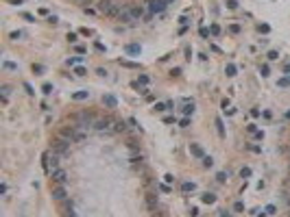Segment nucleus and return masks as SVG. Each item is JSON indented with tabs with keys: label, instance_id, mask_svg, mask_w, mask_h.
<instances>
[{
	"label": "nucleus",
	"instance_id": "nucleus-1",
	"mask_svg": "<svg viewBox=\"0 0 290 217\" xmlns=\"http://www.w3.org/2000/svg\"><path fill=\"white\" fill-rule=\"evenodd\" d=\"M98 11L105 13V15H109V17H118V13L122 11V7L116 4V2H111V0H100L98 2Z\"/></svg>",
	"mask_w": 290,
	"mask_h": 217
},
{
	"label": "nucleus",
	"instance_id": "nucleus-2",
	"mask_svg": "<svg viewBox=\"0 0 290 217\" xmlns=\"http://www.w3.org/2000/svg\"><path fill=\"white\" fill-rule=\"evenodd\" d=\"M52 180L57 182V185H66V180H68V174L63 172V170H52Z\"/></svg>",
	"mask_w": 290,
	"mask_h": 217
},
{
	"label": "nucleus",
	"instance_id": "nucleus-3",
	"mask_svg": "<svg viewBox=\"0 0 290 217\" xmlns=\"http://www.w3.org/2000/svg\"><path fill=\"white\" fill-rule=\"evenodd\" d=\"M68 143H70V141H68L66 137H63V139H55V141H52V145H55V150H57V152H66V150H68Z\"/></svg>",
	"mask_w": 290,
	"mask_h": 217
},
{
	"label": "nucleus",
	"instance_id": "nucleus-4",
	"mask_svg": "<svg viewBox=\"0 0 290 217\" xmlns=\"http://www.w3.org/2000/svg\"><path fill=\"white\" fill-rule=\"evenodd\" d=\"M66 195H68V193H66V187H63V185H57V187L52 189V198H55V200H66Z\"/></svg>",
	"mask_w": 290,
	"mask_h": 217
},
{
	"label": "nucleus",
	"instance_id": "nucleus-5",
	"mask_svg": "<svg viewBox=\"0 0 290 217\" xmlns=\"http://www.w3.org/2000/svg\"><path fill=\"white\" fill-rule=\"evenodd\" d=\"M148 4H150V11H164L166 9L164 0H148Z\"/></svg>",
	"mask_w": 290,
	"mask_h": 217
},
{
	"label": "nucleus",
	"instance_id": "nucleus-6",
	"mask_svg": "<svg viewBox=\"0 0 290 217\" xmlns=\"http://www.w3.org/2000/svg\"><path fill=\"white\" fill-rule=\"evenodd\" d=\"M116 20H120V22H133V17H131V11L129 9H122L120 13H118V17Z\"/></svg>",
	"mask_w": 290,
	"mask_h": 217
},
{
	"label": "nucleus",
	"instance_id": "nucleus-7",
	"mask_svg": "<svg viewBox=\"0 0 290 217\" xmlns=\"http://www.w3.org/2000/svg\"><path fill=\"white\" fill-rule=\"evenodd\" d=\"M146 204H148L150 211H157V198L153 193H146Z\"/></svg>",
	"mask_w": 290,
	"mask_h": 217
},
{
	"label": "nucleus",
	"instance_id": "nucleus-8",
	"mask_svg": "<svg viewBox=\"0 0 290 217\" xmlns=\"http://www.w3.org/2000/svg\"><path fill=\"white\" fill-rule=\"evenodd\" d=\"M129 11H131V17H133V20H140V17L144 15V9H142V7H131Z\"/></svg>",
	"mask_w": 290,
	"mask_h": 217
},
{
	"label": "nucleus",
	"instance_id": "nucleus-9",
	"mask_svg": "<svg viewBox=\"0 0 290 217\" xmlns=\"http://www.w3.org/2000/svg\"><path fill=\"white\" fill-rule=\"evenodd\" d=\"M203 202H205V204H214V202H216V195H214V193H205V195H203Z\"/></svg>",
	"mask_w": 290,
	"mask_h": 217
},
{
	"label": "nucleus",
	"instance_id": "nucleus-10",
	"mask_svg": "<svg viewBox=\"0 0 290 217\" xmlns=\"http://www.w3.org/2000/svg\"><path fill=\"white\" fill-rule=\"evenodd\" d=\"M107 126H109V120H98V122H96V128L98 130H105Z\"/></svg>",
	"mask_w": 290,
	"mask_h": 217
},
{
	"label": "nucleus",
	"instance_id": "nucleus-11",
	"mask_svg": "<svg viewBox=\"0 0 290 217\" xmlns=\"http://www.w3.org/2000/svg\"><path fill=\"white\" fill-rule=\"evenodd\" d=\"M225 72H227V76H236V72H238V70H236V65H234V63H229Z\"/></svg>",
	"mask_w": 290,
	"mask_h": 217
},
{
	"label": "nucleus",
	"instance_id": "nucleus-12",
	"mask_svg": "<svg viewBox=\"0 0 290 217\" xmlns=\"http://www.w3.org/2000/svg\"><path fill=\"white\" fill-rule=\"evenodd\" d=\"M181 189H183V191H194V189H196V185H194V182H183V185H181Z\"/></svg>",
	"mask_w": 290,
	"mask_h": 217
},
{
	"label": "nucleus",
	"instance_id": "nucleus-13",
	"mask_svg": "<svg viewBox=\"0 0 290 217\" xmlns=\"http://www.w3.org/2000/svg\"><path fill=\"white\" fill-rule=\"evenodd\" d=\"M72 98H74V100H85V98H87V91H76Z\"/></svg>",
	"mask_w": 290,
	"mask_h": 217
},
{
	"label": "nucleus",
	"instance_id": "nucleus-14",
	"mask_svg": "<svg viewBox=\"0 0 290 217\" xmlns=\"http://www.w3.org/2000/svg\"><path fill=\"white\" fill-rule=\"evenodd\" d=\"M190 150H192V154H196V156H201V159H203V150H201L198 145H190Z\"/></svg>",
	"mask_w": 290,
	"mask_h": 217
},
{
	"label": "nucleus",
	"instance_id": "nucleus-15",
	"mask_svg": "<svg viewBox=\"0 0 290 217\" xmlns=\"http://www.w3.org/2000/svg\"><path fill=\"white\" fill-rule=\"evenodd\" d=\"M103 102H105V104H109V106H116V98H111V96L103 98Z\"/></svg>",
	"mask_w": 290,
	"mask_h": 217
},
{
	"label": "nucleus",
	"instance_id": "nucleus-16",
	"mask_svg": "<svg viewBox=\"0 0 290 217\" xmlns=\"http://www.w3.org/2000/svg\"><path fill=\"white\" fill-rule=\"evenodd\" d=\"M2 65H4L7 70H18V65H15V63H11V61H4Z\"/></svg>",
	"mask_w": 290,
	"mask_h": 217
},
{
	"label": "nucleus",
	"instance_id": "nucleus-17",
	"mask_svg": "<svg viewBox=\"0 0 290 217\" xmlns=\"http://www.w3.org/2000/svg\"><path fill=\"white\" fill-rule=\"evenodd\" d=\"M212 163H214L212 156H203V165H205V167H212Z\"/></svg>",
	"mask_w": 290,
	"mask_h": 217
},
{
	"label": "nucleus",
	"instance_id": "nucleus-18",
	"mask_svg": "<svg viewBox=\"0 0 290 217\" xmlns=\"http://www.w3.org/2000/svg\"><path fill=\"white\" fill-rule=\"evenodd\" d=\"M192 111H194V104H186V106H183V113H186V115H190Z\"/></svg>",
	"mask_w": 290,
	"mask_h": 217
},
{
	"label": "nucleus",
	"instance_id": "nucleus-19",
	"mask_svg": "<svg viewBox=\"0 0 290 217\" xmlns=\"http://www.w3.org/2000/svg\"><path fill=\"white\" fill-rule=\"evenodd\" d=\"M20 37H24V33H22V31H15V33H11V39H20Z\"/></svg>",
	"mask_w": 290,
	"mask_h": 217
},
{
	"label": "nucleus",
	"instance_id": "nucleus-20",
	"mask_svg": "<svg viewBox=\"0 0 290 217\" xmlns=\"http://www.w3.org/2000/svg\"><path fill=\"white\" fill-rule=\"evenodd\" d=\"M240 176H242V178H244V176H251V170H249V167H242Z\"/></svg>",
	"mask_w": 290,
	"mask_h": 217
},
{
	"label": "nucleus",
	"instance_id": "nucleus-21",
	"mask_svg": "<svg viewBox=\"0 0 290 217\" xmlns=\"http://www.w3.org/2000/svg\"><path fill=\"white\" fill-rule=\"evenodd\" d=\"M277 57H279V54H277V52H275V50H271V52H268V59H271V61H275V59H277Z\"/></svg>",
	"mask_w": 290,
	"mask_h": 217
},
{
	"label": "nucleus",
	"instance_id": "nucleus-22",
	"mask_svg": "<svg viewBox=\"0 0 290 217\" xmlns=\"http://www.w3.org/2000/svg\"><path fill=\"white\" fill-rule=\"evenodd\" d=\"M76 63H81V57H76V59H70V61H68V65H76Z\"/></svg>",
	"mask_w": 290,
	"mask_h": 217
},
{
	"label": "nucleus",
	"instance_id": "nucleus-23",
	"mask_svg": "<svg viewBox=\"0 0 290 217\" xmlns=\"http://www.w3.org/2000/svg\"><path fill=\"white\" fill-rule=\"evenodd\" d=\"M33 72H37V74H42V72H44V65H33Z\"/></svg>",
	"mask_w": 290,
	"mask_h": 217
},
{
	"label": "nucleus",
	"instance_id": "nucleus-24",
	"mask_svg": "<svg viewBox=\"0 0 290 217\" xmlns=\"http://www.w3.org/2000/svg\"><path fill=\"white\" fill-rule=\"evenodd\" d=\"M260 72H262V76H268V65H262Z\"/></svg>",
	"mask_w": 290,
	"mask_h": 217
},
{
	"label": "nucleus",
	"instance_id": "nucleus-25",
	"mask_svg": "<svg viewBox=\"0 0 290 217\" xmlns=\"http://www.w3.org/2000/svg\"><path fill=\"white\" fill-rule=\"evenodd\" d=\"M74 74H76V76H83V74H85V67H76Z\"/></svg>",
	"mask_w": 290,
	"mask_h": 217
},
{
	"label": "nucleus",
	"instance_id": "nucleus-26",
	"mask_svg": "<svg viewBox=\"0 0 290 217\" xmlns=\"http://www.w3.org/2000/svg\"><path fill=\"white\" fill-rule=\"evenodd\" d=\"M155 109H157V111H166L168 104H161V102H159V104H155Z\"/></svg>",
	"mask_w": 290,
	"mask_h": 217
},
{
	"label": "nucleus",
	"instance_id": "nucleus-27",
	"mask_svg": "<svg viewBox=\"0 0 290 217\" xmlns=\"http://www.w3.org/2000/svg\"><path fill=\"white\" fill-rule=\"evenodd\" d=\"M42 89H44V93H50V91H52V85H48V83H46V85L42 87Z\"/></svg>",
	"mask_w": 290,
	"mask_h": 217
},
{
	"label": "nucleus",
	"instance_id": "nucleus-28",
	"mask_svg": "<svg viewBox=\"0 0 290 217\" xmlns=\"http://www.w3.org/2000/svg\"><path fill=\"white\" fill-rule=\"evenodd\" d=\"M212 33H214V35H218V33H220V26H216V24H214V26H212Z\"/></svg>",
	"mask_w": 290,
	"mask_h": 217
},
{
	"label": "nucleus",
	"instance_id": "nucleus-29",
	"mask_svg": "<svg viewBox=\"0 0 290 217\" xmlns=\"http://www.w3.org/2000/svg\"><path fill=\"white\" fill-rule=\"evenodd\" d=\"M129 52H133V54H135V52H140V48H138V46H129Z\"/></svg>",
	"mask_w": 290,
	"mask_h": 217
},
{
	"label": "nucleus",
	"instance_id": "nucleus-30",
	"mask_svg": "<svg viewBox=\"0 0 290 217\" xmlns=\"http://www.w3.org/2000/svg\"><path fill=\"white\" fill-rule=\"evenodd\" d=\"M216 126H218V132L223 135V122H220V120H216Z\"/></svg>",
	"mask_w": 290,
	"mask_h": 217
},
{
	"label": "nucleus",
	"instance_id": "nucleus-31",
	"mask_svg": "<svg viewBox=\"0 0 290 217\" xmlns=\"http://www.w3.org/2000/svg\"><path fill=\"white\" fill-rule=\"evenodd\" d=\"M68 217H76V213H72V211H68Z\"/></svg>",
	"mask_w": 290,
	"mask_h": 217
},
{
	"label": "nucleus",
	"instance_id": "nucleus-32",
	"mask_svg": "<svg viewBox=\"0 0 290 217\" xmlns=\"http://www.w3.org/2000/svg\"><path fill=\"white\" fill-rule=\"evenodd\" d=\"M286 117H288V120H290V111H288V113H286Z\"/></svg>",
	"mask_w": 290,
	"mask_h": 217
},
{
	"label": "nucleus",
	"instance_id": "nucleus-33",
	"mask_svg": "<svg viewBox=\"0 0 290 217\" xmlns=\"http://www.w3.org/2000/svg\"><path fill=\"white\" fill-rule=\"evenodd\" d=\"M223 217H231V215H227V213H223Z\"/></svg>",
	"mask_w": 290,
	"mask_h": 217
},
{
	"label": "nucleus",
	"instance_id": "nucleus-34",
	"mask_svg": "<svg viewBox=\"0 0 290 217\" xmlns=\"http://www.w3.org/2000/svg\"><path fill=\"white\" fill-rule=\"evenodd\" d=\"M286 70H288V72H290V65H288V67H286Z\"/></svg>",
	"mask_w": 290,
	"mask_h": 217
}]
</instances>
